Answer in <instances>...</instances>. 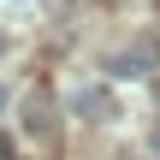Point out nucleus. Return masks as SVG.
I'll return each instance as SVG.
<instances>
[{
  "instance_id": "f257e3e1",
  "label": "nucleus",
  "mask_w": 160,
  "mask_h": 160,
  "mask_svg": "<svg viewBox=\"0 0 160 160\" xmlns=\"http://www.w3.org/2000/svg\"><path fill=\"white\" fill-rule=\"evenodd\" d=\"M154 59H160V42H154V36H142V42H131V48L113 59V77H148Z\"/></svg>"
},
{
  "instance_id": "f03ea898",
  "label": "nucleus",
  "mask_w": 160,
  "mask_h": 160,
  "mask_svg": "<svg viewBox=\"0 0 160 160\" xmlns=\"http://www.w3.org/2000/svg\"><path fill=\"white\" fill-rule=\"evenodd\" d=\"M77 113H95V119H119V101L107 89H77Z\"/></svg>"
},
{
  "instance_id": "7ed1b4c3",
  "label": "nucleus",
  "mask_w": 160,
  "mask_h": 160,
  "mask_svg": "<svg viewBox=\"0 0 160 160\" xmlns=\"http://www.w3.org/2000/svg\"><path fill=\"white\" fill-rule=\"evenodd\" d=\"M24 131H30V137H42V142L53 137V119H48V101H30V107H24Z\"/></svg>"
},
{
  "instance_id": "20e7f679",
  "label": "nucleus",
  "mask_w": 160,
  "mask_h": 160,
  "mask_svg": "<svg viewBox=\"0 0 160 160\" xmlns=\"http://www.w3.org/2000/svg\"><path fill=\"white\" fill-rule=\"evenodd\" d=\"M0 113H6V89H0Z\"/></svg>"
}]
</instances>
